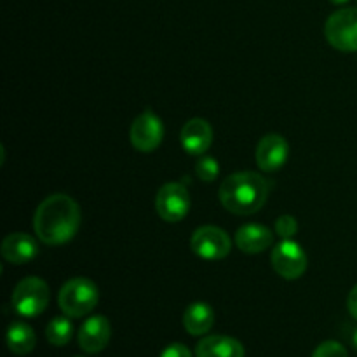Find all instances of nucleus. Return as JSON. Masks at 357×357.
I'll return each instance as SVG.
<instances>
[{"instance_id": "obj_1", "label": "nucleus", "mask_w": 357, "mask_h": 357, "mask_svg": "<svg viewBox=\"0 0 357 357\" xmlns=\"http://www.w3.org/2000/svg\"><path fill=\"white\" fill-rule=\"evenodd\" d=\"M82 213L75 199L66 194H52L38 204L33 215V230L47 246H61L77 236Z\"/></svg>"}, {"instance_id": "obj_2", "label": "nucleus", "mask_w": 357, "mask_h": 357, "mask_svg": "<svg viewBox=\"0 0 357 357\" xmlns=\"http://www.w3.org/2000/svg\"><path fill=\"white\" fill-rule=\"evenodd\" d=\"M220 202L232 215L250 216L260 211L268 197V183L260 173L239 171L220 185Z\"/></svg>"}, {"instance_id": "obj_3", "label": "nucleus", "mask_w": 357, "mask_h": 357, "mask_svg": "<svg viewBox=\"0 0 357 357\" xmlns=\"http://www.w3.org/2000/svg\"><path fill=\"white\" fill-rule=\"evenodd\" d=\"M100 302L98 286L87 278H73L59 289L58 303L63 314L73 319L87 316L96 309Z\"/></svg>"}, {"instance_id": "obj_4", "label": "nucleus", "mask_w": 357, "mask_h": 357, "mask_svg": "<svg viewBox=\"0 0 357 357\" xmlns=\"http://www.w3.org/2000/svg\"><path fill=\"white\" fill-rule=\"evenodd\" d=\"M51 291L44 279L40 278H24L14 288L10 303L16 314L28 319H35L40 316L49 305Z\"/></svg>"}, {"instance_id": "obj_5", "label": "nucleus", "mask_w": 357, "mask_h": 357, "mask_svg": "<svg viewBox=\"0 0 357 357\" xmlns=\"http://www.w3.org/2000/svg\"><path fill=\"white\" fill-rule=\"evenodd\" d=\"M324 35L331 47L342 52L357 51V9L345 7L331 14L324 24Z\"/></svg>"}, {"instance_id": "obj_6", "label": "nucleus", "mask_w": 357, "mask_h": 357, "mask_svg": "<svg viewBox=\"0 0 357 357\" xmlns=\"http://www.w3.org/2000/svg\"><path fill=\"white\" fill-rule=\"evenodd\" d=\"M190 250L195 257L206 261H218L229 257L232 241L229 234L215 225H202L190 237Z\"/></svg>"}, {"instance_id": "obj_7", "label": "nucleus", "mask_w": 357, "mask_h": 357, "mask_svg": "<svg viewBox=\"0 0 357 357\" xmlns=\"http://www.w3.org/2000/svg\"><path fill=\"white\" fill-rule=\"evenodd\" d=\"M192 206L190 194L187 187L178 181L162 185L155 195L157 215L167 223H178L188 215Z\"/></svg>"}, {"instance_id": "obj_8", "label": "nucleus", "mask_w": 357, "mask_h": 357, "mask_svg": "<svg viewBox=\"0 0 357 357\" xmlns=\"http://www.w3.org/2000/svg\"><path fill=\"white\" fill-rule=\"evenodd\" d=\"M271 261L274 271L286 281H295L302 278L309 265L307 253L295 239H282L272 250Z\"/></svg>"}, {"instance_id": "obj_9", "label": "nucleus", "mask_w": 357, "mask_h": 357, "mask_svg": "<svg viewBox=\"0 0 357 357\" xmlns=\"http://www.w3.org/2000/svg\"><path fill=\"white\" fill-rule=\"evenodd\" d=\"M164 122L152 110H145L132 121L129 138L138 152L150 153L160 146L164 139Z\"/></svg>"}, {"instance_id": "obj_10", "label": "nucleus", "mask_w": 357, "mask_h": 357, "mask_svg": "<svg viewBox=\"0 0 357 357\" xmlns=\"http://www.w3.org/2000/svg\"><path fill=\"white\" fill-rule=\"evenodd\" d=\"M257 164L261 171L265 173H274L284 167V164L289 159V143L286 142L284 136L275 135H265L264 138L258 142L257 146Z\"/></svg>"}, {"instance_id": "obj_11", "label": "nucleus", "mask_w": 357, "mask_h": 357, "mask_svg": "<svg viewBox=\"0 0 357 357\" xmlns=\"http://www.w3.org/2000/svg\"><path fill=\"white\" fill-rule=\"evenodd\" d=\"M79 345L87 354L105 351L112 338V324L105 316H91L79 330Z\"/></svg>"}, {"instance_id": "obj_12", "label": "nucleus", "mask_w": 357, "mask_h": 357, "mask_svg": "<svg viewBox=\"0 0 357 357\" xmlns=\"http://www.w3.org/2000/svg\"><path fill=\"white\" fill-rule=\"evenodd\" d=\"M180 143L190 155H204L213 143L211 124L201 117L190 119L181 128Z\"/></svg>"}, {"instance_id": "obj_13", "label": "nucleus", "mask_w": 357, "mask_h": 357, "mask_svg": "<svg viewBox=\"0 0 357 357\" xmlns=\"http://www.w3.org/2000/svg\"><path fill=\"white\" fill-rule=\"evenodd\" d=\"M0 253L7 264L26 265L38 257V243L28 234L14 232L2 241Z\"/></svg>"}, {"instance_id": "obj_14", "label": "nucleus", "mask_w": 357, "mask_h": 357, "mask_svg": "<svg viewBox=\"0 0 357 357\" xmlns=\"http://www.w3.org/2000/svg\"><path fill=\"white\" fill-rule=\"evenodd\" d=\"M274 234L268 227L260 223H246L236 232V244L243 253L258 255L274 244Z\"/></svg>"}, {"instance_id": "obj_15", "label": "nucleus", "mask_w": 357, "mask_h": 357, "mask_svg": "<svg viewBox=\"0 0 357 357\" xmlns=\"http://www.w3.org/2000/svg\"><path fill=\"white\" fill-rule=\"evenodd\" d=\"M195 357H244V347L232 337L209 335L197 344Z\"/></svg>"}, {"instance_id": "obj_16", "label": "nucleus", "mask_w": 357, "mask_h": 357, "mask_svg": "<svg viewBox=\"0 0 357 357\" xmlns=\"http://www.w3.org/2000/svg\"><path fill=\"white\" fill-rule=\"evenodd\" d=\"M215 324V310L206 302H194L185 309L183 326L192 337H204Z\"/></svg>"}, {"instance_id": "obj_17", "label": "nucleus", "mask_w": 357, "mask_h": 357, "mask_svg": "<svg viewBox=\"0 0 357 357\" xmlns=\"http://www.w3.org/2000/svg\"><path fill=\"white\" fill-rule=\"evenodd\" d=\"M37 345V335L33 328L28 326L23 321H14L7 330V347L13 354L26 356Z\"/></svg>"}, {"instance_id": "obj_18", "label": "nucleus", "mask_w": 357, "mask_h": 357, "mask_svg": "<svg viewBox=\"0 0 357 357\" xmlns=\"http://www.w3.org/2000/svg\"><path fill=\"white\" fill-rule=\"evenodd\" d=\"M73 337V324L68 319V316H59L49 321L47 328H45V338L51 345L56 347H65L70 344Z\"/></svg>"}, {"instance_id": "obj_19", "label": "nucleus", "mask_w": 357, "mask_h": 357, "mask_svg": "<svg viewBox=\"0 0 357 357\" xmlns=\"http://www.w3.org/2000/svg\"><path fill=\"white\" fill-rule=\"evenodd\" d=\"M195 174L201 181H215L220 174V164L215 157L211 155H204L199 159V162L195 164Z\"/></svg>"}, {"instance_id": "obj_20", "label": "nucleus", "mask_w": 357, "mask_h": 357, "mask_svg": "<svg viewBox=\"0 0 357 357\" xmlns=\"http://www.w3.org/2000/svg\"><path fill=\"white\" fill-rule=\"evenodd\" d=\"M274 232L278 234L281 239H293V237L296 236V232H298V223H296L295 216H279L274 223Z\"/></svg>"}, {"instance_id": "obj_21", "label": "nucleus", "mask_w": 357, "mask_h": 357, "mask_svg": "<svg viewBox=\"0 0 357 357\" xmlns=\"http://www.w3.org/2000/svg\"><path fill=\"white\" fill-rule=\"evenodd\" d=\"M312 357H349V354L347 349H345L340 342L328 340L323 342L321 345H317Z\"/></svg>"}, {"instance_id": "obj_22", "label": "nucleus", "mask_w": 357, "mask_h": 357, "mask_svg": "<svg viewBox=\"0 0 357 357\" xmlns=\"http://www.w3.org/2000/svg\"><path fill=\"white\" fill-rule=\"evenodd\" d=\"M159 357H194L192 356L190 349L183 344H171L160 352Z\"/></svg>"}, {"instance_id": "obj_23", "label": "nucleus", "mask_w": 357, "mask_h": 357, "mask_svg": "<svg viewBox=\"0 0 357 357\" xmlns=\"http://www.w3.org/2000/svg\"><path fill=\"white\" fill-rule=\"evenodd\" d=\"M347 309H349V314H351V316L357 321V284L351 289V293H349Z\"/></svg>"}, {"instance_id": "obj_24", "label": "nucleus", "mask_w": 357, "mask_h": 357, "mask_svg": "<svg viewBox=\"0 0 357 357\" xmlns=\"http://www.w3.org/2000/svg\"><path fill=\"white\" fill-rule=\"evenodd\" d=\"M352 347L357 351V328L354 330V333H352Z\"/></svg>"}, {"instance_id": "obj_25", "label": "nucleus", "mask_w": 357, "mask_h": 357, "mask_svg": "<svg viewBox=\"0 0 357 357\" xmlns=\"http://www.w3.org/2000/svg\"><path fill=\"white\" fill-rule=\"evenodd\" d=\"M331 3H335V6H342V3H347L349 0H330Z\"/></svg>"}, {"instance_id": "obj_26", "label": "nucleus", "mask_w": 357, "mask_h": 357, "mask_svg": "<svg viewBox=\"0 0 357 357\" xmlns=\"http://www.w3.org/2000/svg\"><path fill=\"white\" fill-rule=\"evenodd\" d=\"M77 357H80V356H77Z\"/></svg>"}]
</instances>
